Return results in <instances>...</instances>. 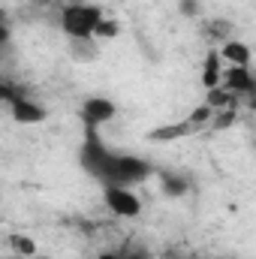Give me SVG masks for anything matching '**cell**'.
Here are the masks:
<instances>
[{"mask_svg": "<svg viewBox=\"0 0 256 259\" xmlns=\"http://www.w3.org/2000/svg\"><path fill=\"white\" fill-rule=\"evenodd\" d=\"M217 55H220L229 66H250V61H253L250 46H244V42H238V39H226Z\"/></svg>", "mask_w": 256, "mask_h": 259, "instance_id": "obj_7", "label": "cell"}, {"mask_svg": "<svg viewBox=\"0 0 256 259\" xmlns=\"http://www.w3.org/2000/svg\"><path fill=\"white\" fill-rule=\"evenodd\" d=\"M100 18H103V9L94 3H69L61 12V27L66 39H84V36H94V27Z\"/></svg>", "mask_w": 256, "mask_h": 259, "instance_id": "obj_2", "label": "cell"}, {"mask_svg": "<svg viewBox=\"0 0 256 259\" xmlns=\"http://www.w3.org/2000/svg\"><path fill=\"white\" fill-rule=\"evenodd\" d=\"M9 36H12V33H9V24H6V18L0 15V46H6V42H9Z\"/></svg>", "mask_w": 256, "mask_h": 259, "instance_id": "obj_21", "label": "cell"}, {"mask_svg": "<svg viewBox=\"0 0 256 259\" xmlns=\"http://www.w3.org/2000/svg\"><path fill=\"white\" fill-rule=\"evenodd\" d=\"M118 33H121V24H118L115 18H106V15H103V18L97 21V27H94V39H97V36H100V39H115Z\"/></svg>", "mask_w": 256, "mask_h": 259, "instance_id": "obj_14", "label": "cell"}, {"mask_svg": "<svg viewBox=\"0 0 256 259\" xmlns=\"http://www.w3.org/2000/svg\"><path fill=\"white\" fill-rule=\"evenodd\" d=\"M9 247L15 250V256H21V259L36 256V244H33V238H27V235H9Z\"/></svg>", "mask_w": 256, "mask_h": 259, "instance_id": "obj_13", "label": "cell"}, {"mask_svg": "<svg viewBox=\"0 0 256 259\" xmlns=\"http://www.w3.org/2000/svg\"><path fill=\"white\" fill-rule=\"evenodd\" d=\"M97 259H145V256H139V253H112V250H103Z\"/></svg>", "mask_w": 256, "mask_h": 259, "instance_id": "obj_19", "label": "cell"}, {"mask_svg": "<svg viewBox=\"0 0 256 259\" xmlns=\"http://www.w3.org/2000/svg\"><path fill=\"white\" fill-rule=\"evenodd\" d=\"M202 84H205V91L220 88V55H217V52H208V58H205V66H202Z\"/></svg>", "mask_w": 256, "mask_h": 259, "instance_id": "obj_12", "label": "cell"}, {"mask_svg": "<svg viewBox=\"0 0 256 259\" xmlns=\"http://www.w3.org/2000/svg\"><path fill=\"white\" fill-rule=\"evenodd\" d=\"M211 118H214V109H211V106H205V103H199V106H196V109L190 112V118H187V124L199 130V127H205V124H208Z\"/></svg>", "mask_w": 256, "mask_h": 259, "instance_id": "obj_16", "label": "cell"}, {"mask_svg": "<svg viewBox=\"0 0 256 259\" xmlns=\"http://www.w3.org/2000/svg\"><path fill=\"white\" fill-rule=\"evenodd\" d=\"M202 36L211 42H226V39H232V24L226 18H211L202 24Z\"/></svg>", "mask_w": 256, "mask_h": 259, "instance_id": "obj_9", "label": "cell"}, {"mask_svg": "<svg viewBox=\"0 0 256 259\" xmlns=\"http://www.w3.org/2000/svg\"><path fill=\"white\" fill-rule=\"evenodd\" d=\"M178 6H181L184 15H196V12H199V0H181Z\"/></svg>", "mask_w": 256, "mask_h": 259, "instance_id": "obj_20", "label": "cell"}, {"mask_svg": "<svg viewBox=\"0 0 256 259\" xmlns=\"http://www.w3.org/2000/svg\"><path fill=\"white\" fill-rule=\"evenodd\" d=\"M163 178V193L166 196H184L187 193V181L181 175H160Z\"/></svg>", "mask_w": 256, "mask_h": 259, "instance_id": "obj_15", "label": "cell"}, {"mask_svg": "<svg viewBox=\"0 0 256 259\" xmlns=\"http://www.w3.org/2000/svg\"><path fill=\"white\" fill-rule=\"evenodd\" d=\"M235 121H238V112H235V109H220V112H214L211 127L214 130H229Z\"/></svg>", "mask_w": 256, "mask_h": 259, "instance_id": "obj_17", "label": "cell"}, {"mask_svg": "<svg viewBox=\"0 0 256 259\" xmlns=\"http://www.w3.org/2000/svg\"><path fill=\"white\" fill-rule=\"evenodd\" d=\"M33 3H39V6H46V3H49V0H33Z\"/></svg>", "mask_w": 256, "mask_h": 259, "instance_id": "obj_22", "label": "cell"}, {"mask_svg": "<svg viewBox=\"0 0 256 259\" xmlns=\"http://www.w3.org/2000/svg\"><path fill=\"white\" fill-rule=\"evenodd\" d=\"M115 112H118V106L112 100H106V97H88L81 103V112L78 115H81V121H84L88 130H97V127H103L106 121H112Z\"/></svg>", "mask_w": 256, "mask_h": 259, "instance_id": "obj_4", "label": "cell"}, {"mask_svg": "<svg viewBox=\"0 0 256 259\" xmlns=\"http://www.w3.org/2000/svg\"><path fill=\"white\" fill-rule=\"evenodd\" d=\"M220 84L226 91H232L235 97H250L253 94V75H250V66H229L226 72H220Z\"/></svg>", "mask_w": 256, "mask_h": 259, "instance_id": "obj_6", "label": "cell"}, {"mask_svg": "<svg viewBox=\"0 0 256 259\" xmlns=\"http://www.w3.org/2000/svg\"><path fill=\"white\" fill-rule=\"evenodd\" d=\"M12 259H21V256H12Z\"/></svg>", "mask_w": 256, "mask_h": 259, "instance_id": "obj_23", "label": "cell"}, {"mask_svg": "<svg viewBox=\"0 0 256 259\" xmlns=\"http://www.w3.org/2000/svg\"><path fill=\"white\" fill-rule=\"evenodd\" d=\"M106 205L112 214L118 217H139L142 214V199L133 193L130 187H118V184H109L106 187Z\"/></svg>", "mask_w": 256, "mask_h": 259, "instance_id": "obj_3", "label": "cell"}, {"mask_svg": "<svg viewBox=\"0 0 256 259\" xmlns=\"http://www.w3.org/2000/svg\"><path fill=\"white\" fill-rule=\"evenodd\" d=\"M69 58L78 61V64H94L100 58V46L94 36H84V39H69Z\"/></svg>", "mask_w": 256, "mask_h": 259, "instance_id": "obj_8", "label": "cell"}, {"mask_svg": "<svg viewBox=\"0 0 256 259\" xmlns=\"http://www.w3.org/2000/svg\"><path fill=\"white\" fill-rule=\"evenodd\" d=\"M9 115L15 124H24V127H33V124H42L49 118V109L30 97H18L15 103H9Z\"/></svg>", "mask_w": 256, "mask_h": 259, "instance_id": "obj_5", "label": "cell"}, {"mask_svg": "<svg viewBox=\"0 0 256 259\" xmlns=\"http://www.w3.org/2000/svg\"><path fill=\"white\" fill-rule=\"evenodd\" d=\"M151 163L142 160V157H130V154H106L103 166L97 169L94 178H100L106 187L109 184H118V187H130V184H139L145 178H151Z\"/></svg>", "mask_w": 256, "mask_h": 259, "instance_id": "obj_1", "label": "cell"}, {"mask_svg": "<svg viewBox=\"0 0 256 259\" xmlns=\"http://www.w3.org/2000/svg\"><path fill=\"white\" fill-rule=\"evenodd\" d=\"M196 133V127H190L187 121H181V124H166V127H157L148 139L151 142H175V139H181V136H190Z\"/></svg>", "mask_w": 256, "mask_h": 259, "instance_id": "obj_10", "label": "cell"}, {"mask_svg": "<svg viewBox=\"0 0 256 259\" xmlns=\"http://www.w3.org/2000/svg\"><path fill=\"white\" fill-rule=\"evenodd\" d=\"M205 106H211L214 112H220V109H235V106H238V97L220 84V88H211V91H208V97H205Z\"/></svg>", "mask_w": 256, "mask_h": 259, "instance_id": "obj_11", "label": "cell"}, {"mask_svg": "<svg viewBox=\"0 0 256 259\" xmlns=\"http://www.w3.org/2000/svg\"><path fill=\"white\" fill-rule=\"evenodd\" d=\"M18 97H24V94L15 88V81H6V78H0V103H6V106H9V103H15Z\"/></svg>", "mask_w": 256, "mask_h": 259, "instance_id": "obj_18", "label": "cell"}]
</instances>
